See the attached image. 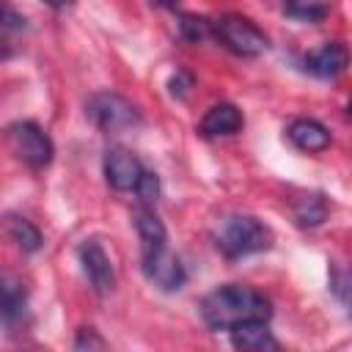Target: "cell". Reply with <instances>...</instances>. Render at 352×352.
Segmentation results:
<instances>
[{"label":"cell","instance_id":"obj_4","mask_svg":"<svg viewBox=\"0 0 352 352\" xmlns=\"http://www.w3.org/2000/svg\"><path fill=\"white\" fill-rule=\"evenodd\" d=\"M6 140L8 148L16 154L19 162H25L33 170H44L52 162L55 146L50 140V135L36 124V121H16L6 129Z\"/></svg>","mask_w":352,"mask_h":352},{"label":"cell","instance_id":"obj_20","mask_svg":"<svg viewBox=\"0 0 352 352\" xmlns=\"http://www.w3.org/2000/svg\"><path fill=\"white\" fill-rule=\"evenodd\" d=\"M132 192L140 198L143 206H154L157 198H160V179H157V173H151V170L143 168V173H140V179H138V184H135Z\"/></svg>","mask_w":352,"mask_h":352},{"label":"cell","instance_id":"obj_13","mask_svg":"<svg viewBox=\"0 0 352 352\" xmlns=\"http://www.w3.org/2000/svg\"><path fill=\"white\" fill-rule=\"evenodd\" d=\"M231 344L242 352H264V349H278V341L272 336V330L267 327V322L253 319V322H242L236 327H231Z\"/></svg>","mask_w":352,"mask_h":352},{"label":"cell","instance_id":"obj_25","mask_svg":"<svg viewBox=\"0 0 352 352\" xmlns=\"http://www.w3.org/2000/svg\"><path fill=\"white\" fill-rule=\"evenodd\" d=\"M154 3H160V6H168V8H176V0H154Z\"/></svg>","mask_w":352,"mask_h":352},{"label":"cell","instance_id":"obj_11","mask_svg":"<svg viewBox=\"0 0 352 352\" xmlns=\"http://www.w3.org/2000/svg\"><path fill=\"white\" fill-rule=\"evenodd\" d=\"M28 314V289L16 280L3 275L0 278V324L16 327Z\"/></svg>","mask_w":352,"mask_h":352},{"label":"cell","instance_id":"obj_9","mask_svg":"<svg viewBox=\"0 0 352 352\" xmlns=\"http://www.w3.org/2000/svg\"><path fill=\"white\" fill-rule=\"evenodd\" d=\"M302 63H305V72H311L314 77L336 80L338 74H344V69L349 63V52L341 41H327V44L311 50Z\"/></svg>","mask_w":352,"mask_h":352},{"label":"cell","instance_id":"obj_22","mask_svg":"<svg viewBox=\"0 0 352 352\" xmlns=\"http://www.w3.org/2000/svg\"><path fill=\"white\" fill-rule=\"evenodd\" d=\"M168 88H170V96H176V99H187V94H190V88H192V77H190L187 72H176V74L170 77Z\"/></svg>","mask_w":352,"mask_h":352},{"label":"cell","instance_id":"obj_8","mask_svg":"<svg viewBox=\"0 0 352 352\" xmlns=\"http://www.w3.org/2000/svg\"><path fill=\"white\" fill-rule=\"evenodd\" d=\"M102 168H104V179H107V184H110L113 190H118V192H129V190H135V184H138V179H140V173H143L140 160H138L132 151L121 148V146L104 151V162H102Z\"/></svg>","mask_w":352,"mask_h":352},{"label":"cell","instance_id":"obj_3","mask_svg":"<svg viewBox=\"0 0 352 352\" xmlns=\"http://www.w3.org/2000/svg\"><path fill=\"white\" fill-rule=\"evenodd\" d=\"M212 36L228 52H234L239 58H258L270 47L264 30L258 25H253L248 16H239V14H226V16L214 19L212 22Z\"/></svg>","mask_w":352,"mask_h":352},{"label":"cell","instance_id":"obj_12","mask_svg":"<svg viewBox=\"0 0 352 352\" xmlns=\"http://www.w3.org/2000/svg\"><path fill=\"white\" fill-rule=\"evenodd\" d=\"M286 135L294 143V148H300L305 154H316V151H324L330 146V132L316 118H294L289 124Z\"/></svg>","mask_w":352,"mask_h":352},{"label":"cell","instance_id":"obj_23","mask_svg":"<svg viewBox=\"0 0 352 352\" xmlns=\"http://www.w3.org/2000/svg\"><path fill=\"white\" fill-rule=\"evenodd\" d=\"M333 289L338 292L341 302H346V275H344V272H336V275H333Z\"/></svg>","mask_w":352,"mask_h":352},{"label":"cell","instance_id":"obj_7","mask_svg":"<svg viewBox=\"0 0 352 352\" xmlns=\"http://www.w3.org/2000/svg\"><path fill=\"white\" fill-rule=\"evenodd\" d=\"M77 256H80V264H82V272H85L91 289L99 297L113 294V289H116V270H113L110 256L104 253V248L96 239H85L77 248Z\"/></svg>","mask_w":352,"mask_h":352},{"label":"cell","instance_id":"obj_15","mask_svg":"<svg viewBox=\"0 0 352 352\" xmlns=\"http://www.w3.org/2000/svg\"><path fill=\"white\" fill-rule=\"evenodd\" d=\"M132 223H135V231H138V236H140V248H151V245H162V242H168V231H165L162 220L154 214L151 206H140V209H135Z\"/></svg>","mask_w":352,"mask_h":352},{"label":"cell","instance_id":"obj_14","mask_svg":"<svg viewBox=\"0 0 352 352\" xmlns=\"http://www.w3.org/2000/svg\"><path fill=\"white\" fill-rule=\"evenodd\" d=\"M25 16L16 14L14 8H6L0 6V60L11 58L19 44H22V36H25Z\"/></svg>","mask_w":352,"mask_h":352},{"label":"cell","instance_id":"obj_21","mask_svg":"<svg viewBox=\"0 0 352 352\" xmlns=\"http://www.w3.org/2000/svg\"><path fill=\"white\" fill-rule=\"evenodd\" d=\"M104 346H107V341L102 336H96L94 327H82L77 333V338H74V349H80V352H85V349H104Z\"/></svg>","mask_w":352,"mask_h":352},{"label":"cell","instance_id":"obj_17","mask_svg":"<svg viewBox=\"0 0 352 352\" xmlns=\"http://www.w3.org/2000/svg\"><path fill=\"white\" fill-rule=\"evenodd\" d=\"M294 220L300 228H316L327 220V201L322 195H305L294 206Z\"/></svg>","mask_w":352,"mask_h":352},{"label":"cell","instance_id":"obj_24","mask_svg":"<svg viewBox=\"0 0 352 352\" xmlns=\"http://www.w3.org/2000/svg\"><path fill=\"white\" fill-rule=\"evenodd\" d=\"M47 6H55V8H60V6H69L72 0H44Z\"/></svg>","mask_w":352,"mask_h":352},{"label":"cell","instance_id":"obj_16","mask_svg":"<svg viewBox=\"0 0 352 352\" xmlns=\"http://www.w3.org/2000/svg\"><path fill=\"white\" fill-rule=\"evenodd\" d=\"M6 234L16 242V248H22L25 253H36L41 248V231L28 220V217H19V214H8L6 217Z\"/></svg>","mask_w":352,"mask_h":352},{"label":"cell","instance_id":"obj_2","mask_svg":"<svg viewBox=\"0 0 352 352\" xmlns=\"http://www.w3.org/2000/svg\"><path fill=\"white\" fill-rule=\"evenodd\" d=\"M214 245L226 258H245L250 253L267 250L272 245V231L253 214H234L223 220Z\"/></svg>","mask_w":352,"mask_h":352},{"label":"cell","instance_id":"obj_19","mask_svg":"<svg viewBox=\"0 0 352 352\" xmlns=\"http://www.w3.org/2000/svg\"><path fill=\"white\" fill-rule=\"evenodd\" d=\"M283 11L300 22H319L324 14H327V6L322 3H300V0H289L283 6Z\"/></svg>","mask_w":352,"mask_h":352},{"label":"cell","instance_id":"obj_5","mask_svg":"<svg viewBox=\"0 0 352 352\" xmlns=\"http://www.w3.org/2000/svg\"><path fill=\"white\" fill-rule=\"evenodd\" d=\"M85 113L94 121V126H99L107 135L110 132H126V129L140 124V110L126 96L113 94V91H102V94L91 96Z\"/></svg>","mask_w":352,"mask_h":352},{"label":"cell","instance_id":"obj_1","mask_svg":"<svg viewBox=\"0 0 352 352\" xmlns=\"http://www.w3.org/2000/svg\"><path fill=\"white\" fill-rule=\"evenodd\" d=\"M198 311H201V319L206 322L209 330H231V327H236L242 322H253V319L270 322L272 302L250 286L226 283V286L212 289L201 300Z\"/></svg>","mask_w":352,"mask_h":352},{"label":"cell","instance_id":"obj_18","mask_svg":"<svg viewBox=\"0 0 352 352\" xmlns=\"http://www.w3.org/2000/svg\"><path fill=\"white\" fill-rule=\"evenodd\" d=\"M179 33L190 41V44H201L204 38L212 36V22L195 14H182L179 16Z\"/></svg>","mask_w":352,"mask_h":352},{"label":"cell","instance_id":"obj_6","mask_svg":"<svg viewBox=\"0 0 352 352\" xmlns=\"http://www.w3.org/2000/svg\"><path fill=\"white\" fill-rule=\"evenodd\" d=\"M143 275L148 283H154L157 289L162 292H176L184 286L187 280V272H184V264L179 261V256L168 248V242L162 245H151V248H143Z\"/></svg>","mask_w":352,"mask_h":352},{"label":"cell","instance_id":"obj_10","mask_svg":"<svg viewBox=\"0 0 352 352\" xmlns=\"http://www.w3.org/2000/svg\"><path fill=\"white\" fill-rule=\"evenodd\" d=\"M242 124H245V118H242L239 107L231 104V102H220V104H212L204 113V118L198 124V132L204 138H223V135H236L242 129Z\"/></svg>","mask_w":352,"mask_h":352}]
</instances>
